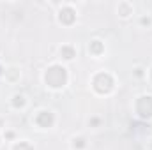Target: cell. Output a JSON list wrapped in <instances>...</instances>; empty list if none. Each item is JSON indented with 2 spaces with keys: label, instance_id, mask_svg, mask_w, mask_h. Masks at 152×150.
<instances>
[{
  "label": "cell",
  "instance_id": "6da1fadb",
  "mask_svg": "<svg viewBox=\"0 0 152 150\" xmlns=\"http://www.w3.org/2000/svg\"><path fill=\"white\" fill-rule=\"evenodd\" d=\"M37 122L41 124V125L46 127L48 124H51V115H50L48 111H41L39 113V117H37Z\"/></svg>",
  "mask_w": 152,
  "mask_h": 150
},
{
  "label": "cell",
  "instance_id": "3957f363",
  "mask_svg": "<svg viewBox=\"0 0 152 150\" xmlns=\"http://www.w3.org/2000/svg\"><path fill=\"white\" fill-rule=\"evenodd\" d=\"M92 50H94V51H99V50H101V44H99V41H94V42H92Z\"/></svg>",
  "mask_w": 152,
  "mask_h": 150
},
{
  "label": "cell",
  "instance_id": "277c9868",
  "mask_svg": "<svg viewBox=\"0 0 152 150\" xmlns=\"http://www.w3.org/2000/svg\"><path fill=\"white\" fill-rule=\"evenodd\" d=\"M0 74H2V67H0Z\"/></svg>",
  "mask_w": 152,
  "mask_h": 150
},
{
  "label": "cell",
  "instance_id": "7a4b0ae2",
  "mask_svg": "<svg viewBox=\"0 0 152 150\" xmlns=\"http://www.w3.org/2000/svg\"><path fill=\"white\" fill-rule=\"evenodd\" d=\"M60 51H62V55H64V58H67V60L75 57V51H73V48H69V46H64V48H62Z\"/></svg>",
  "mask_w": 152,
  "mask_h": 150
}]
</instances>
